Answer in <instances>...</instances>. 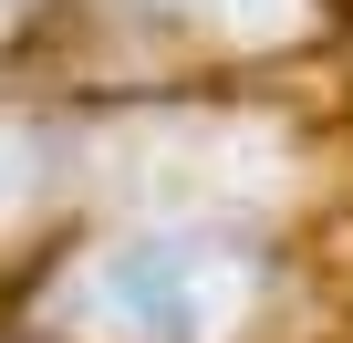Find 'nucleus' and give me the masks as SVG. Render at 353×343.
<instances>
[{"mask_svg": "<svg viewBox=\"0 0 353 343\" xmlns=\"http://www.w3.org/2000/svg\"><path fill=\"white\" fill-rule=\"evenodd\" d=\"M260 302V260L229 229H145L94 250L63 281V322L83 343H229Z\"/></svg>", "mask_w": 353, "mask_h": 343, "instance_id": "1", "label": "nucleus"}, {"mask_svg": "<svg viewBox=\"0 0 353 343\" xmlns=\"http://www.w3.org/2000/svg\"><path fill=\"white\" fill-rule=\"evenodd\" d=\"M145 11H208L219 32H250V42H270V32H291V21H301V0H145Z\"/></svg>", "mask_w": 353, "mask_h": 343, "instance_id": "2", "label": "nucleus"}, {"mask_svg": "<svg viewBox=\"0 0 353 343\" xmlns=\"http://www.w3.org/2000/svg\"><path fill=\"white\" fill-rule=\"evenodd\" d=\"M32 188H42V135L0 115V219H11V208H21Z\"/></svg>", "mask_w": 353, "mask_h": 343, "instance_id": "3", "label": "nucleus"}, {"mask_svg": "<svg viewBox=\"0 0 353 343\" xmlns=\"http://www.w3.org/2000/svg\"><path fill=\"white\" fill-rule=\"evenodd\" d=\"M11 11H21V0H0V21H11Z\"/></svg>", "mask_w": 353, "mask_h": 343, "instance_id": "4", "label": "nucleus"}]
</instances>
